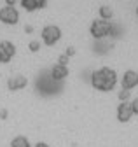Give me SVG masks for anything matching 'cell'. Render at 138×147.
<instances>
[{
  "label": "cell",
  "instance_id": "1",
  "mask_svg": "<svg viewBox=\"0 0 138 147\" xmlns=\"http://www.w3.org/2000/svg\"><path fill=\"white\" fill-rule=\"evenodd\" d=\"M117 84V74L114 68L110 67H101V68H96L93 74H91V86L96 89V91H112Z\"/></svg>",
  "mask_w": 138,
  "mask_h": 147
},
{
  "label": "cell",
  "instance_id": "2",
  "mask_svg": "<svg viewBox=\"0 0 138 147\" xmlns=\"http://www.w3.org/2000/svg\"><path fill=\"white\" fill-rule=\"evenodd\" d=\"M89 32L94 39H103V37H109L112 32H114V25L109 21V20H94L89 26Z\"/></svg>",
  "mask_w": 138,
  "mask_h": 147
},
{
  "label": "cell",
  "instance_id": "3",
  "mask_svg": "<svg viewBox=\"0 0 138 147\" xmlns=\"http://www.w3.org/2000/svg\"><path fill=\"white\" fill-rule=\"evenodd\" d=\"M40 37H42V42H44L46 46H54V44L61 39V28L56 26V25H46V26L42 28Z\"/></svg>",
  "mask_w": 138,
  "mask_h": 147
},
{
  "label": "cell",
  "instance_id": "4",
  "mask_svg": "<svg viewBox=\"0 0 138 147\" xmlns=\"http://www.w3.org/2000/svg\"><path fill=\"white\" fill-rule=\"evenodd\" d=\"M0 21L4 25H16L19 21V11L16 9L14 5H4L0 9Z\"/></svg>",
  "mask_w": 138,
  "mask_h": 147
},
{
  "label": "cell",
  "instance_id": "5",
  "mask_svg": "<svg viewBox=\"0 0 138 147\" xmlns=\"http://www.w3.org/2000/svg\"><path fill=\"white\" fill-rule=\"evenodd\" d=\"M16 54V46L11 40H0V65L9 63Z\"/></svg>",
  "mask_w": 138,
  "mask_h": 147
},
{
  "label": "cell",
  "instance_id": "6",
  "mask_svg": "<svg viewBox=\"0 0 138 147\" xmlns=\"http://www.w3.org/2000/svg\"><path fill=\"white\" fill-rule=\"evenodd\" d=\"M117 119L121 121V123H128V121H131V117L135 116V112H133V105H131V102H121L119 105H117Z\"/></svg>",
  "mask_w": 138,
  "mask_h": 147
},
{
  "label": "cell",
  "instance_id": "7",
  "mask_svg": "<svg viewBox=\"0 0 138 147\" xmlns=\"http://www.w3.org/2000/svg\"><path fill=\"white\" fill-rule=\"evenodd\" d=\"M121 84H123V89H135L138 86V72L136 70H126L123 79H121Z\"/></svg>",
  "mask_w": 138,
  "mask_h": 147
},
{
  "label": "cell",
  "instance_id": "8",
  "mask_svg": "<svg viewBox=\"0 0 138 147\" xmlns=\"http://www.w3.org/2000/svg\"><path fill=\"white\" fill-rule=\"evenodd\" d=\"M28 84V79L25 76H21V74H14V76H11L7 79V89L9 91H19L23 88H26Z\"/></svg>",
  "mask_w": 138,
  "mask_h": 147
},
{
  "label": "cell",
  "instance_id": "9",
  "mask_svg": "<svg viewBox=\"0 0 138 147\" xmlns=\"http://www.w3.org/2000/svg\"><path fill=\"white\" fill-rule=\"evenodd\" d=\"M19 4L25 11L31 12V11H39V9H44L47 5V0H19Z\"/></svg>",
  "mask_w": 138,
  "mask_h": 147
},
{
  "label": "cell",
  "instance_id": "10",
  "mask_svg": "<svg viewBox=\"0 0 138 147\" xmlns=\"http://www.w3.org/2000/svg\"><path fill=\"white\" fill-rule=\"evenodd\" d=\"M65 77H68V67H66V65L56 63L53 68H51V79H54V81H63Z\"/></svg>",
  "mask_w": 138,
  "mask_h": 147
},
{
  "label": "cell",
  "instance_id": "11",
  "mask_svg": "<svg viewBox=\"0 0 138 147\" xmlns=\"http://www.w3.org/2000/svg\"><path fill=\"white\" fill-rule=\"evenodd\" d=\"M11 147H33V145L30 144V140L25 135H18L11 140Z\"/></svg>",
  "mask_w": 138,
  "mask_h": 147
},
{
  "label": "cell",
  "instance_id": "12",
  "mask_svg": "<svg viewBox=\"0 0 138 147\" xmlns=\"http://www.w3.org/2000/svg\"><path fill=\"white\" fill-rule=\"evenodd\" d=\"M112 16H114V11L109 7V5H103V7H100V18L101 20H112Z\"/></svg>",
  "mask_w": 138,
  "mask_h": 147
},
{
  "label": "cell",
  "instance_id": "13",
  "mask_svg": "<svg viewBox=\"0 0 138 147\" xmlns=\"http://www.w3.org/2000/svg\"><path fill=\"white\" fill-rule=\"evenodd\" d=\"M129 96H131V91H128V89H123V91L119 93V100H121V102H128Z\"/></svg>",
  "mask_w": 138,
  "mask_h": 147
},
{
  "label": "cell",
  "instance_id": "14",
  "mask_svg": "<svg viewBox=\"0 0 138 147\" xmlns=\"http://www.w3.org/2000/svg\"><path fill=\"white\" fill-rule=\"evenodd\" d=\"M28 46H30V51H39V47H40V44H39L37 40H31Z\"/></svg>",
  "mask_w": 138,
  "mask_h": 147
},
{
  "label": "cell",
  "instance_id": "15",
  "mask_svg": "<svg viewBox=\"0 0 138 147\" xmlns=\"http://www.w3.org/2000/svg\"><path fill=\"white\" fill-rule=\"evenodd\" d=\"M131 105H133V112H135V116H138V98H135V100L131 102Z\"/></svg>",
  "mask_w": 138,
  "mask_h": 147
},
{
  "label": "cell",
  "instance_id": "16",
  "mask_svg": "<svg viewBox=\"0 0 138 147\" xmlns=\"http://www.w3.org/2000/svg\"><path fill=\"white\" fill-rule=\"evenodd\" d=\"M33 147H51V145H49V144H46V142H37Z\"/></svg>",
  "mask_w": 138,
  "mask_h": 147
},
{
  "label": "cell",
  "instance_id": "17",
  "mask_svg": "<svg viewBox=\"0 0 138 147\" xmlns=\"http://www.w3.org/2000/svg\"><path fill=\"white\" fill-rule=\"evenodd\" d=\"M72 54H74V47H68L66 49V56H72Z\"/></svg>",
  "mask_w": 138,
  "mask_h": 147
},
{
  "label": "cell",
  "instance_id": "18",
  "mask_svg": "<svg viewBox=\"0 0 138 147\" xmlns=\"http://www.w3.org/2000/svg\"><path fill=\"white\" fill-rule=\"evenodd\" d=\"M136 16H138V7H136Z\"/></svg>",
  "mask_w": 138,
  "mask_h": 147
}]
</instances>
